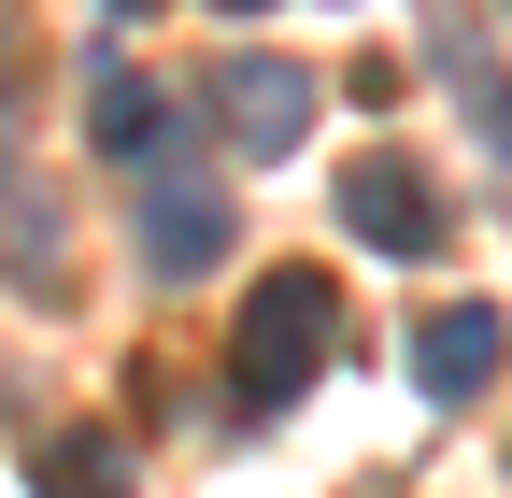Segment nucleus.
Returning <instances> with one entry per match:
<instances>
[{
    "instance_id": "6",
    "label": "nucleus",
    "mask_w": 512,
    "mask_h": 498,
    "mask_svg": "<svg viewBox=\"0 0 512 498\" xmlns=\"http://www.w3.org/2000/svg\"><path fill=\"white\" fill-rule=\"evenodd\" d=\"M86 143H100V157H128V171L171 157V86H143L128 57H100V72H86Z\"/></svg>"
},
{
    "instance_id": "5",
    "label": "nucleus",
    "mask_w": 512,
    "mask_h": 498,
    "mask_svg": "<svg viewBox=\"0 0 512 498\" xmlns=\"http://www.w3.org/2000/svg\"><path fill=\"white\" fill-rule=\"evenodd\" d=\"M498 356H512V328L484 314V299H441V314L413 328V385H427V399H484Z\"/></svg>"
},
{
    "instance_id": "4",
    "label": "nucleus",
    "mask_w": 512,
    "mask_h": 498,
    "mask_svg": "<svg viewBox=\"0 0 512 498\" xmlns=\"http://www.w3.org/2000/svg\"><path fill=\"white\" fill-rule=\"evenodd\" d=\"M214 257H228V185L214 171H157L143 185V271L157 285H200Z\"/></svg>"
},
{
    "instance_id": "9",
    "label": "nucleus",
    "mask_w": 512,
    "mask_h": 498,
    "mask_svg": "<svg viewBox=\"0 0 512 498\" xmlns=\"http://www.w3.org/2000/svg\"><path fill=\"white\" fill-rule=\"evenodd\" d=\"M114 15H143V0H114Z\"/></svg>"
},
{
    "instance_id": "3",
    "label": "nucleus",
    "mask_w": 512,
    "mask_h": 498,
    "mask_svg": "<svg viewBox=\"0 0 512 498\" xmlns=\"http://www.w3.org/2000/svg\"><path fill=\"white\" fill-rule=\"evenodd\" d=\"M342 228L370 242V257H441L456 214H441V185H427L413 157H356V171H342Z\"/></svg>"
},
{
    "instance_id": "8",
    "label": "nucleus",
    "mask_w": 512,
    "mask_h": 498,
    "mask_svg": "<svg viewBox=\"0 0 512 498\" xmlns=\"http://www.w3.org/2000/svg\"><path fill=\"white\" fill-rule=\"evenodd\" d=\"M214 15H256V0H214Z\"/></svg>"
},
{
    "instance_id": "2",
    "label": "nucleus",
    "mask_w": 512,
    "mask_h": 498,
    "mask_svg": "<svg viewBox=\"0 0 512 498\" xmlns=\"http://www.w3.org/2000/svg\"><path fill=\"white\" fill-rule=\"evenodd\" d=\"M214 129H228L256 171L299 157V143H313V72H299V57H228V72H214Z\"/></svg>"
},
{
    "instance_id": "1",
    "label": "nucleus",
    "mask_w": 512,
    "mask_h": 498,
    "mask_svg": "<svg viewBox=\"0 0 512 498\" xmlns=\"http://www.w3.org/2000/svg\"><path fill=\"white\" fill-rule=\"evenodd\" d=\"M328 328H342V285L328 271H256V314H242V413H285L313 370H328Z\"/></svg>"
},
{
    "instance_id": "7",
    "label": "nucleus",
    "mask_w": 512,
    "mask_h": 498,
    "mask_svg": "<svg viewBox=\"0 0 512 498\" xmlns=\"http://www.w3.org/2000/svg\"><path fill=\"white\" fill-rule=\"evenodd\" d=\"M29 498H128V470H114V442L57 427V442H29Z\"/></svg>"
}]
</instances>
